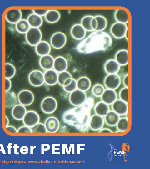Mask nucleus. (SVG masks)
I'll use <instances>...</instances> for the list:
<instances>
[{
	"label": "nucleus",
	"instance_id": "473e14b6",
	"mask_svg": "<svg viewBox=\"0 0 150 169\" xmlns=\"http://www.w3.org/2000/svg\"><path fill=\"white\" fill-rule=\"evenodd\" d=\"M96 19L97 23V26L95 31H102L106 27L107 22L106 18L101 15H97L94 17Z\"/></svg>",
	"mask_w": 150,
	"mask_h": 169
},
{
	"label": "nucleus",
	"instance_id": "cd10ccee",
	"mask_svg": "<svg viewBox=\"0 0 150 169\" xmlns=\"http://www.w3.org/2000/svg\"><path fill=\"white\" fill-rule=\"evenodd\" d=\"M46 20L50 23H54L58 22L60 18V14L56 10H49L45 16Z\"/></svg>",
	"mask_w": 150,
	"mask_h": 169
},
{
	"label": "nucleus",
	"instance_id": "f257e3e1",
	"mask_svg": "<svg viewBox=\"0 0 150 169\" xmlns=\"http://www.w3.org/2000/svg\"><path fill=\"white\" fill-rule=\"evenodd\" d=\"M92 100H86L82 104L65 111L62 116L63 121L79 130H86L89 125L90 110L92 104Z\"/></svg>",
	"mask_w": 150,
	"mask_h": 169
},
{
	"label": "nucleus",
	"instance_id": "f3484780",
	"mask_svg": "<svg viewBox=\"0 0 150 169\" xmlns=\"http://www.w3.org/2000/svg\"><path fill=\"white\" fill-rule=\"evenodd\" d=\"M27 112L24 106L20 104L15 105L12 110V115L13 118L17 120L23 119Z\"/></svg>",
	"mask_w": 150,
	"mask_h": 169
},
{
	"label": "nucleus",
	"instance_id": "412c9836",
	"mask_svg": "<svg viewBox=\"0 0 150 169\" xmlns=\"http://www.w3.org/2000/svg\"><path fill=\"white\" fill-rule=\"evenodd\" d=\"M51 50V46L47 42L40 41L35 47V51L38 55L41 56L48 54Z\"/></svg>",
	"mask_w": 150,
	"mask_h": 169
},
{
	"label": "nucleus",
	"instance_id": "f03ea898",
	"mask_svg": "<svg viewBox=\"0 0 150 169\" xmlns=\"http://www.w3.org/2000/svg\"><path fill=\"white\" fill-rule=\"evenodd\" d=\"M112 44V38L107 33L95 31L78 44L77 49L81 53L88 54L107 50Z\"/></svg>",
	"mask_w": 150,
	"mask_h": 169
},
{
	"label": "nucleus",
	"instance_id": "a878e982",
	"mask_svg": "<svg viewBox=\"0 0 150 169\" xmlns=\"http://www.w3.org/2000/svg\"><path fill=\"white\" fill-rule=\"evenodd\" d=\"M115 18L118 22L126 24L128 23L129 17L127 12L122 9H117L115 12Z\"/></svg>",
	"mask_w": 150,
	"mask_h": 169
},
{
	"label": "nucleus",
	"instance_id": "e433bc0d",
	"mask_svg": "<svg viewBox=\"0 0 150 169\" xmlns=\"http://www.w3.org/2000/svg\"><path fill=\"white\" fill-rule=\"evenodd\" d=\"M71 74L67 71L60 72L58 75V82L61 85H63L65 81L67 79L72 78Z\"/></svg>",
	"mask_w": 150,
	"mask_h": 169
},
{
	"label": "nucleus",
	"instance_id": "49530a36",
	"mask_svg": "<svg viewBox=\"0 0 150 169\" xmlns=\"http://www.w3.org/2000/svg\"><path fill=\"white\" fill-rule=\"evenodd\" d=\"M123 82L125 87H128V75H125L123 80Z\"/></svg>",
	"mask_w": 150,
	"mask_h": 169
},
{
	"label": "nucleus",
	"instance_id": "0eeeda50",
	"mask_svg": "<svg viewBox=\"0 0 150 169\" xmlns=\"http://www.w3.org/2000/svg\"><path fill=\"white\" fill-rule=\"evenodd\" d=\"M67 42L65 35L62 32H57L54 34L51 38L52 46L56 49H59L63 47Z\"/></svg>",
	"mask_w": 150,
	"mask_h": 169
},
{
	"label": "nucleus",
	"instance_id": "20e7f679",
	"mask_svg": "<svg viewBox=\"0 0 150 169\" xmlns=\"http://www.w3.org/2000/svg\"><path fill=\"white\" fill-rule=\"evenodd\" d=\"M87 100V95L84 91L79 89L75 90L71 92L69 100L72 105L78 106L84 103Z\"/></svg>",
	"mask_w": 150,
	"mask_h": 169
},
{
	"label": "nucleus",
	"instance_id": "6e6552de",
	"mask_svg": "<svg viewBox=\"0 0 150 169\" xmlns=\"http://www.w3.org/2000/svg\"><path fill=\"white\" fill-rule=\"evenodd\" d=\"M18 98L20 104L24 106H28L33 103L34 100V96L31 91L28 90H24L19 93Z\"/></svg>",
	"mask_w": 150,
	"mask_h": 169
},
{
	"label": "nucleus",
	"instance_id": "39448f33",
	"mask_svg": "<svg viewBox=\"0 0 150 169\" xmlns=\"http://www.w3.org/2000/svg\"><path fill=\"white\" fill-rule=\"evenodd\" d=\"M57 102L53 97L48 96L45 98L41 104L42 110L46 114H51L54 112L57 109Z\"/></svg>",
	"mask_w": 150,
	"mask_h": 169
},
{
	"label": "nucleus",
	"instance_id": "6ab92c4d",
	"mask_svg": "<svg viewBox=\"0 0 150 169\" xmlns=\"http://www.w3.org/2000/svg\"><path fill=\"white\" fill-rule=\"evenodd\" d=\"M120 65L114 59L108 60L104 65V69L108 74H117L120 69Z\"/></svg>",
	"mask_w": 150,
	"mask_h": 169
},
{
	"label": "nucleus",
	"instance_id": "c85d7f7f",
	"mask_svg": "<svg viewBox=\"0 0 150 169\" xmlns=\"http://www.w3.org/2000/svg\"><path fill=\"white\" fill-rule=\"evenodd\" d=\"M77 84L78 89L84 91L89 90L91 86L90 80L86 77L80 78L77 81Z\"/></svg>",
	"mask_w": 150,
	"mask_h": 169
},
{
	"label": "nucleus",
	"instance_id": "c03bdc74",
	"mask_svg": "<svg viewBox=\"0 0 150 169\" xmlns=\"http://www.w3.org/2000/svg\"><path fill=\"white\" fill-rule=\"evenodd\" d=\"M5 91H8L11 88L12 83L9 79L5 78Z\"/></svg>",
	"mask_w": 150,
	"mask_h": 169
},
{
	"label": "nucleus",
	"instance_id": "ddd939ff",
	"mask_svg": "<svg viewBox=\"0 0 150 169\" xmlns=\"http://www.w3.org/2000/svg\"><path fill=\"white\" fill-rule=\"evenodd\" d=\"M44 125L47 132L53 133L57 132L59 129L60 123L56 118L51 116L46 119Z\"/></svg>",
	"mask_w": 150,
	"mask_h": 169
},
{
	"label": "nucleus",
	"instance_id": "72a5a7b5",
	"mask_svg": "<svg viewBox=\"0 0 150 169\" xmlns=\"http://www.w3.org/2000/svg\"><path fill=\"white\" fill-rule=\"evenodd\" d=\"M94 17L88 15L84 17L82 19L81 25L86 31L91 32L93 31L92 25L91 22Z\"/></svg>",
	"mask_w": 150,
	"mask_h": 169
},
{
	"label": "nucleus",
	"instance_id": "5701e85b",
	"mask_svg": "<svg viewBox=\"0 0 150 169\" xmlns=\"http://www.w3.org/2000/svg\"><path fill=\"white\" fill-rule=\"evenodd\" d=\"M115 60L120 65L124 66L128 64L129 61L128 51L125 49L118 51L116 54Z\"/></svg>",
	"mask_w": 150,
	"mask_h": 169
},
{
	"label": "nucleus",
	"instance_id": "a18cd8bd",
	"mask_svg": "<svg viewBox=\"0 0 150 169\" xmlns=\"http://www.w3.org/2000/svg\"><path fill=\"white\" fill-rule=\"evenodd\" d=\"M6 130L8 132L12 133H17V130L14 126L8 125L6 127Z\"/></svg>",
	"mask_w": 150,
	"mask_h": 169
},
{
	"label": "nucleus",
	"instance_id": "a211bd4d",
	"mask_svg": "<svg viewBox=\"0 0 150 169\" xmlns=\"http://www.w3.org/2000/svg\"><path fill=\"white\" fill-rule=\"evenodd\" d=\"M58 75L55 70L52 69L47 70L44 74V82L48 85H55L58 82Z\"/></svg>",
	"mask_w": 150,
	"mask_h": 169
},
{
	"label": "nucleus",
	"instance_id": "c9c22d12",
	"mask_svg": "<svg viewBox=\"0 0 150 169\" xmlns=\"http://www.w3.org/2000/svg\"><path fill=\"white\" fill-rule=\"evenodd\" d=\"M118 129L122 131H125L127 130L129 126L128 119L126 118L119 119L117 124Z\"/></svg>",
	"mask_w": 150,
	"mask_h": 169
},
{
	"label": "nucleus",
	"instance_id": "58836bf2",
	"mask_svg": "<svg viewBox=\"0 0 150 169\" xmlns=\"http://www.w3.org/2000/svg\"><path fill=\"white\" fill-rule=\"evenodd\" d=\"M104 88L101 84H97L92 88V92L93 94L96 96L100 97L103 94Z\"/></svg>",
	"mask_w": 150,
	"mask_h": 169
},
{
	"label": "nucleus",
	"instance_id": "de8ad7c7",
	"mask_svg": "<svg viewBox=\"0 0 150 169\" xmlns=\"http://www.w3.org/2000/svg\"><path fill=\"white\" fill-rule=\"evenodd\" d=\"M91 25L93 30H95L97 26V23L96 19L94 17L92 20Z\"/></svg>",
	"mask_w": 150,
	"mask_h": 169
},
{
	"label": "nucleus",
	"instance_id": "9d476101",
	"mask_svg": "<svg viewBox=\"0 0 150 169\" xmlns=\"http://www.w3.org/2000/svg\"><path fill=\"white\" fill-rule=\"evenodd\" d=\"M121 79L117 74H108L104 80V84L107 89L115 90L121 84Z\"/></svg>",
	"mask_w": 150,
	"mask_h": 169
},
{
	"label": "nucleus",
	"instance_id": "423d86ee",
	"mask_svg": "<svg viewBox=\"0 0 150 169\" xmlns=\"http://www.w3.org/2000/svg\"><path fill=\"white\" fill-rule=\"evenodd\" d=\"M128 30L127 26L125 24L117 22L112 25L110 31L115 38L120 39L125 37Z\"/></svg>",
	"mask_w": 150,
	"mask_h": 169
},
{
	"label": "nucleus",
	"instance_id": "4c0bfd02",
	"mask_svg": "<svg viewBox=\"0 0 150 169\" xmlns=\"http://www.w3.org/2000/svg\"><path fill=\"white\" fill-rule=\"evenodd\" d=\"M32 133H46L47 132L44 124L38 122L31 128Z\"/></svg>",
	"mask_w": 150,
	"mask_h": 169
},
{
	"label": "nucleus",
	"instance_id": "8fccbe9b",
	"mask_svg": "<svg viewBox=\"0 0 150 169\" xmlns=\"http://www.w3.org/2000/svg\"><path fill=\"white\" fill-rule=\"evenodd\" d=\"M5 127H6L8 125L9 123V119L7 116H5Z\"/></svg>",
	"mask_w": 150,
	"mask_h": 169
},
{
	"label": "nucleus",
	"instance_id": "09e8293b",
	"mask_svg": "<svg viewBox=\"0 0 150 169\" xmlns=\"http://www.w3.org/2000/svg\"><path fill=\"white\" fill-rule=\"evenodd\" d=\"M100 132L102 133H112V131L111 130L109 129H104L100 131Z\"/></svg>",
	"mask_w": 150,
	"mask_h": 169
},
{
	"label": "nucleus",
	"instance_id": "f704fd0d",
	"mask_svg": "<svg viewBox=\"0 0 150 169\" xmlns=\"http://www.w3.org/2000/svg\"><path fill=\"white\" fill-rule=\"evenodd\" d=\"M5 78L10 79L15 75L16 70L15 67L12 64L6 63L5 64Z\"/></svg>",
	"mask_w": 150,
	"mask_h": 169
},
{
	"label": "nucleus",
	"instance_id": "2eb2a0df",
	"mask_svg": "<svg viewBox=\"0 0 150 169\" xmlns=\"http://www.w3.org/2000/svg\"><path fill=\"white\" fill-rule=\"evenodd\" d=\"M101 97L102 102L108 105L111 104L117 100V94L114 90L107 89Z\"/></svg>",
	"mask_w": 150,
	"mask_h": 169
},
{
	"label": "nucleus",
	"instance_id": "393cba45",
	"mask_svg": "<svg viewBox=\"0 0 150 169\" xmlns=\"http://www.w3.org/2000/svg\"><path fill=\"white\" fill-rule=\"evenodd\" d=\"M27 21L30 27L32 28H38L43 23L41 17L34 13L30 14L28 16Z\"/></svg>",
	"mask_w": 150,
	"mask_h": 169
},
{
	"label": "nucleus",
	"instance_id": "7ed1b4c3",
	"mask_svg": "<svg viewBox=\"0 0 150 169\" xmlns=\"http://www.w3.org/2000/svg\"><path fill=\"white\" fill-rule=\"evenodd\" d=\"M26 39L27 43L32 46H36L42 38V33L38 28H30L26 33Z\"/></svg>",
	"mask_w": 150,
	"mask_h": 169
},
{
	"label": "nucleus",
	"instance_id": "aec40b11",
	"mask_svg": "<svg viewBox=\"0 0 150 169\" xmlns=\"http://www.w3.org/2000/svg\"><path fill=\"white\" fill-rule=\"evenodd\" d=\"M68 66L66 59L62 56H58L54 59L53 68L56 72L60 73L66 70Z\"/></svg>",
	"mask_w": 150,
	"mask_h": 169
},
{
	"label": "nucleus",
	"instance_id": "c756f323",
	"mask_svg": "<svg viewBox=\"0 0 150 169\" xmlns=\"http://www.w3.org/2000/svg\"><path fill=\"white\" fill-rule=\"evenodd\" d=\"M17 101L16 94L13 92L6 91L5 97V106L11 107L14 105Z\"/></svg>",
	"mask_w": 150,
	"mask_h": 169
},
{
	"label": "nucleus",
	"instance_id": "4468645a",
	"mask_svg": "<svg viewBox=\"0 0 150 169\" xmlns=\"http://www.w3.org/2000/svg\"><path fill=\"white\" fill-rule=\"evenodd\" d=\"M127 103L121 100H116L112 104L113 111L119 115L125 114L128 110V106Z\"/></svg>",
	"mask_w": 150,
	"mask_h": 169
},
{
	"label": "nucleus",
	"instance_id": "37998d69",
	"mask_svg": "<svg viewBox=\"0 0 150 169\" xmlns=\"http://www.w3.org/2000/svg\"><path fill=\"white\" fill-rule=\"evenodd\" d=\"M49 10L48 9H33L32 11L33 13L41 17L45 16Z\"/></svg>",
	"mask_w": 150,
	"mask_h": 169
},
{
	"label": "nucleus",
	"instance_id": "7c9ffc66",
	"mask_svg": "<svg viewBox=\"0 0 150 169\" xmlns=\"http://www.w3.org/2000/svg\"><path fill=\"white\" fill-rule=\"evenodd\" d=\"M108 105L103 102L98 103L96 105L95 111L96 114L102 117L105 116L109 111Z\"/></svg>",
	"mask_w": 150,
	"mask_h": 169
},
{
	"label": "nucleus",
	"instance_id": "9b49d317",
	"mask_svg": "<svg viewBox=\"0 0 150 169\" xmlns=\"http://www.w3.org/2000/svg\"><path fill=\"white\" fill-rule=\"evenodd\" d=\"M28 78L30 84L34 86H40L44 82V74L39 70L32 71L29 74Z\"/></svg>",
	"mask_w": 150,
	"mask_h": 169
},
{
	"label": "nucleus",
	"instance_id": "3c124183",
	"mask_svg": "<svg viewBox=\"0 0 150 169\" xmlns=\"http://www.w3.org/2000/svg\"><path fill=\"white\" fill-rule=\"evenodd\" d=\"M125 37L126 38V39L128 40V30L126 32Z\"/></svg>",
	"mask_w": 150,
	"mask_h": 169
},
{
	"label": "nucleus",
	"instance_id": "a19ab883",
	"mask_svg": "<svg viewBox=\"0 0 150 169\" xmlns=\"http://www.w3.org/2000/svg\"><path fill=\"white\" fill-rule=\"evenodd\" d=\"M64 90L68 92H72L77 88V81L74 79L72 78L71 82L68 85L63 86Z\"/></svg>",
	"mask_w": 150,
	"mask_h": 169
},
{
	"label": "nucleus",
	"instance_id": "79ce46f5",
	"mask_svg": "<svg viewBox=\"0 0 150 169\" xmlns=\"http://www.w3.org/2000/svg\"><path fill=\"white\" fill-rule=\"evenodd\" d=\"M18 133H32L31 128L25 125L20 127L17 130Z\"/></svg>",
	"mask_w": 150,
	"mask_h": 169
},
{
	"label": "nucleus",
	"instance_id": "bb28decb",
	"mask_svg": "<svg viewBox=\"0 0 150 169\" xmlns=\"http://www.w3.org/2000/svg\"><path fill=\"white\" fill-rule=\"evenodd\" d=\"M105 116L106 122L110 126L116 125L119 119V115L113 110L109 111Z\"/></svg>",
	"mask_w": 150,
	"mask_h": 169
},
{
	"label": "nucleus",
	"instance_id": "dca6fc26",
	"mask_svg": "<svg viewBox=\"0 0 150 169\" xmlns=\"http://www.w3.org/2000/svg\"><path fill=\"white\" fill-rule=\"evenodd\" d=\"M71 33L72 36L74 39L81 40L85 36L86 31L81 24H77L72 27Z\"/></svg>",
	"mask_w": 150,
	"mask_h": 169
},
{
	"label": "nucleus",
	"instance_id": "1a4fd4ad",
	"mask_svg": "<svg viewBox=\"0 0 150 169\" xmlns=\"http://www.w3.org/2000/svg\"><path fill=\"white\" fill-rule=\"evenodd\" d=\"M22 120L25 125L32 128L39 122L40 117L37 112L30 110L26 112Z\"/></svg>",
	"mask_w": 150,
	"mask_h": 169
},
{
	"label": "nucleus",
	"instance_id": "ea45409f",
	"mask_svg": "<svg viewBox=\"0 0 150 169\" xmlns=\"http://www.w3.org/2000/svg\"><path fill=\"white\" fill-rule=\"evenodd\" d=\"M119 95L120 100L128 103L129 101L128 87H125L122 89L120 91Z\"/></svg>",
	"mask_w": 150,
	"mask_h": 169
},
{
	"label": "nucleus",
	"instance_id": "2f4dec72",
	"mask_svg": "<svg viewBox=\"0 0 150 169\" xmlns=\"http://www.w3.org/2000/svg\"><path fill=\"white\" fill-rule=\"evenodd\" d=\"M15 24L16 30L22 34L26 33L30 28L27 20L25 19H21Z\"/></svg>",
	"mask_w": 150,
	"mask_h": 169
},
{
	"label": "nucleus",
	"instance_id": "4be33fe9",
	"mask_svg": "<svg viewBox=\"0 0 150 169\" xmlns=\"http://www.w3.org/2000/svg\"><path fill=\"white\" fill-rule=\"evenodd\" d=\"M103 124L104 120L102 117L97 114L93 115L90 118L89 125L92 130H99L103 126Z\"/></svg>",
	"mask_w": 150,
	"mask_h": 169
},
{
	"label": "nucleus",
	"instance_id": "b1692460",
	"mask_svg": "<svg viewBox=\"0 0 150 169\" xmlns=\"http://www.w3.org/2000/svg\"><path fill=\"white\" fill-rule=\"evenodd\" d=\"M54 59L52 56L49 54L42 56L39 60L40 65L44 69H51L53 67Z\"/></svg>",
	"mask_w": 150,
	"mask_h": 169
},
{
	"label": "nucleus",
	"instance_id": "f8f14e48",
	"mask_svg": "<svg viewBox=\"0 0 150 169\" xmlns=\"http://www.w3.org/2000/svg\"><path fill=\"white\" fill-rule=\"evenodd\" d=\"M22 17V12L19 9H10L7 12L5 16L6 20L12 24H16L21 19Z\"/></svg>",
	"mask_w": 150,
	"mask_h": 169
}]
</instances>
